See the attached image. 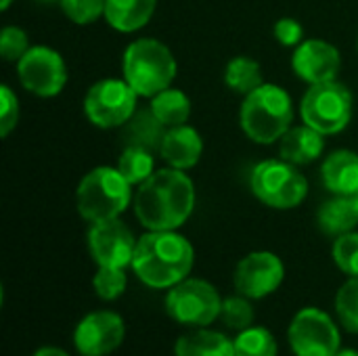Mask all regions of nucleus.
Listing matches in <instances>:
<instances>
[{
	"mask_svg": "<svg viewBox=\"0 0 358 356\" xmlns=\"http://www.w3.org/2000/svg\"><path fill=\"white\" fill-rule=\"evenodd\" d=\"M195 210V187L185 170H155L138 185L134 214L147 231H176Z\"/></svg>",
	"mask_w": 358,
	"mask_h": 356,
	"instance_id": "1",
	"label": "nucleus"
},
{
	"mask_svg": "<svg viewBox=\"0 0 358 356\" xmlns=\"http://www.w3.org/2000/svg\"><path fill=\"white\" fill-rule=\"evenodd\" d=\"M195 250L178 231H147L138 237L130 269L151 290H170L193 269Z\"/></svg>",
	"mask_w": 358,
	"mask_h": 356,
	"instance_id": "2",
	"label": "nucleus"
},
{
	"mask_svg": "<svg viewBox=\"0 0 358 356\" xmlns=\"http://www.w3.org/2000/svg\"><path fill=\"white\" fill-rule=\"evenodd\" d=\"M239 118L248 138L268 145L281 141V136L292 128L294 105L281 86L264 82L260 88L245 94Z\"/></svg>",
	"mask_w": 358,
	"mask_h": 356,
	"instance_id": "3",
	"label": "nucleus"
},
{
	"mask_svg": "<svg viewBox=\"0 0 358 356\" xmlns=\"http://www.w3.org/2000/svg\"><path fill=\"white\" fill-rule=\"evenodd\" d=\"M132 204V185L117 168L99 166L90 170L78 185L76 208L78 214L94 225L101 220L120 218Z\"/></svg>",
	"mask_w": 358,
	"mask_h": 356,
	"instance_id": "4",
	"label": "nucleus"
},
{
	"mask_svg": "<svg viewBox=\"0 0 358 356\" xmlns=\"http://www.w3.org/2000/svg\"><path fill=\"white\" fill-rule=\"evenodd\" d=\"M124 80L138 97H155L172 86L176 59L172 50L155 38H138L128 44L122 59Z\"/></svg>",
	"mask_w": 358,
	"mask_h": 356,
	"instance_id": "5",
	"label": "nucleus"
},
{
	"mask_svg": "<svg viewBox=\"0 0 358 356\" xmlns=\"http://www.w3.org/2000/svg\"><path fill=\"white\" fill-rule=\"evenodd\" d=\"M252 193L268 208L292 210L308 195L306 176L285 159H264L252 170Z\"/></svg>",
	"mask_w": 358,
	"mask_h": 356,
	"instance_id": "6",
	"label": "nucleus"
},
{
	"mask_svg": "<svg viewBox=\"0 0 358 356\" xmlns=\"http://www.w3.org/2000/svg\"><path fill=\"white\" fill-rule=\"evenodd\" d=\"M300 115L321 134H338L352 120V94L338 80L310 84L300 103Z\"/></svg>",
	"mask_w": 358,
	"mask_h": 356,
	"instance_id": "7",
	"label": "nucleus"
},
{
	"mask_svg": "<svg viewBox=\"0 0 358 356\" xmlns=\"http://www.w3.org/2000/svg\"><path fill=\"white\" fill-rule=\"evenodd\" d=\"M166 313L185 327H210L220 319L222 298L206 279H185L168 290Z\"/></svg>",
	"mask_w": 358,
	"mask_h": 356,
	"instance_id": "8",
	"label": "nucleus"
},
{
	"mask_svg": "<svg viewBox=\"0 0 358 356\" xmlns=\"http://www.w3.org/2000/svg\"><path fill=\"white\" fill-rule=\"evenodd\" d=\"M136 90L122 78L94 82L84 97V113L96 128L126 126L136 113Z\"/></svg>",
	"mask_w": 358,
	"mask_h": 356,
	"instance_id": "9",
	"label": "nucleus"
},
{
	"mask_svg": "<svg viewBox=\"0 0 358 356\" xmlns=\"http://www.w3.org/2000/svg\"><path fill=\"white\" fill-rule=\"evenodd\" d=\"M287 342L296 356H336L342 348L338 323L329 313L317 306L300 308L294 315Z\"/></svg>",
	"mask_w": 358,
	"mask_h": 356,
	"instance_id": "10",
	"label": "nucleus"
},
{
	"mask_svg": "<svg viewBox=\"0 0 358 356\" xmlns=\"http://www.w3.org/2000/svg\"><path fill=\"white\" fill-rule=\"evenodd\" d=\"M17 76L21 86L36 97H57L67 82V67L63 57L50 46H31L17 61Z\"/></svg>",
	"mask_w": 358,
	"mask_h": 356,
	"instance_id": "11",
	"label": "nucleus"
},
{
	"mask_svg": "<svg viewBox=\"0 0 358 356\" xmlns=\"http://www.w3.org/2000/svg\"><path fill=\"white\" fill-rule=\"evenodd\" d=\"M285 281V264L283 260L266 250L252 252L243 256L235 269L233 283L237 294L250 300H264L275 294Z\"/></svg>",
	"mask_w": 358,
	"mask_h": 356,
	"instance_id": "12",
	"label": "nucleus"
},
{
	"mask_svg": "<svg viewBox=\"0 0 358 356\" xmlns=\"http://www.w3.org/2000/svg\"><path fill=\"white\" fill-rule=\"evenodd\" d=\"M126 338V323L113 311L88 313L73 329V346L80 356H107L115 353Z\"/></svg>",
	"mask_w": 358,
	"mask_h": 356,
	"instance_id": "13",
	"label": "nucleus"
},
{
	"mask_svg": "<svg viewBox=\"0 0 358 356\" xmlns=\"http://www.w3.org/2000/svg\"><path fill=\"white\" fill-rule=\"evenodd\" d=\"M136 241L132 231L120 220H101L88 229V252L96 266L128 269L134 258Z\"/></svg>",
	"mask_w": 358,
	"mask_h": 356,
	"instance_id": "14",
	"label": "nucleus"
},
{
	"mask_svg": "<svg viewBox=\"0 0 358 356\" xmlns=\"http://www.w3.org/2000/svg\"><path fill=\"white\" fill-rule=\"evenodd\" d=\"M292 67L296 76L308 84L331 82L340 73L342 57H340V50L331 42L308 38L296 46L294 57H292Z\"/></svg>",
	"mask_w": 358,
	"mask_h": 356,
	"instance_id": "15",
	"label": "nucleus"
},
{
	"mask_svg": "<svg viewBox=\"0 0 358 356\" xmlns=\"http://www.w3.org/2000/svg\"><path fill=\"white\" fill-rule=\"evenodd\" d=\"M203 153V141L199 132L187 124L166 130V136L159 147L162 159L176 170H189L199 164Z\"/></svg>",
	"mask_w": 358,
	"mask_h": 356,
	"instance_id": "16",
	"label": "nucleus"
},
{
	"mask_svg": "<svg viewBox=\"0 0 358 356\" xmlns=\"http://www.w3.org/2000/svg\"><path fill=\"white\" fill-rule=\"evenodd\" d=\"M323 136L325 134H321L319 130H315L308 124L289 128L279 141L281 159H285L294 166H306V164L317 162L325 149Z\"/></svg>",
	"mask_w": 358,
	"mask_h": 356,
	"instance_id": "17",
	"label": "nucleus"
},
{
	"mask_svg": "<svg viewBox=\"0 0 358 356\" xmlns=\"http://www.w3.org/2000/svg\"><path fill=\"white\" fill-rule=\"evenodd\" d=\"M323 185L334 195L358 193V153L350 149H338L329 153L321 166Z\"/></svg>",
	"mask_w": 358,
	"mask_h": 356,
	"instance_id": "18",
	"label": "nucleus"
},
{
	"mask_svg": "<svg viewBox=\"0 0 358 356\" xmlns=\"http://www.w3.org/2000/svg\"><path fill=\"white\" fill-rule=\"evenodd\" d=\"M174 356H235V340L222 332L193 327L176 340Z\"/></svg>",
	"mask_w": 358,
	"mask_h": 356,
	"instance_id": "19",
	"label": "nucleus"
},
{
	"mask_svg": "<svg viewBox=\"0 0 358 356\" xmlns=\"http://www.w3.org/2000/svg\"><path fill=\"white\" fill-rule=\"evenodd\" d=\"M317 222L325 235L340 237L355 231L358 225V201L355 195H334L317 214Z\"/></svg>",
	"mask_w": 358,
	"mask_h": 356,
	"instance_id": "20",
	"label": "nucleus"
},
{
	"mask_svg": "<svg viewBox=\"0 0 358 356\" xmlns=\"http://www.w3.org/2000/svg\"><path fill=\"white\" fill-rule=\"evenodd\" d=\"M155 6L157 0H107L103 17L113 29L130 34L151 21Z\"/></svg>",
	"mask_w": 358,
	"mask_h": 356,
	"instance_id": "21",
	"label": "nucleus"
},
{
	"mask_svg": "<svg viewBox=\"0 0 358 356\" xmlns=\"http://www.w3.org/2000/svg\"><path fill=\"white\" fill-rule=\"evenodd\" d=\"M166 130L168 128L153 115L151 109L136 113L126 124V147H145L149 151H159Z\"/></svg>",
	"mask_w": 358,
	"mask_h": 356,
	"instance_id": "22",
	"label": "nucleus"
},
{
	"mask_svg": "<svg viewBox=\"0 0 358 356\" xmlns=\"http://www.w3.org/2000/svg\"><path fill=\"white\" fill-rule=\"evenodd\" d=\"M151 111L166 128L182 126L191 115V101L182 90L170 86L151 97Z\"/></svg>",
	"mask_w": 358,
	"mask_h": 356,
	"instance_id": "23",
	"label": "nucleus"
},
{
	"mask_svg": "<svg viewBox=\"0 0 358 356\" xmlns=\"http://www.w3.org/2000/svg\"><path fill=\"white\" fill-rule=\"evenodd\" d=\"M224 82L233 92L239 94H250L256 88H260L264 84V76H262V67L256 59L250 57H235L227 63L224 69Z\"/></svg>",
	"mask_w": 358,
	"mask_h": 356,
	"instance_id": "24",
	"label": "nucleus"
},
{
	"mask_svg": "<svg viewBox=\"0 0 358 356\" xmlns=\"http://www.w3.org/2000/svg\"><path fill=\"white\" fill-rule=\"evenodd\" d=\"M120 174L132 185V187H138L143 185L147 178L153 176L155 172V157H153V151L145 149V147H126L124 153L120 155L117 159V166Z\"/></svg>",
	"mask_w": 358,
	"mask_h": 356,
	"instance_id": "25",
	"label": "nucleus"
},
{
	"mask_svg": "<svg viewBox=\"0 0 358 356\" xmlns=\"http://www.w3.org/2000/svg\"><path fill=\"white\" fill-rule=\"evenodd\" d=\"M235 356H279V344L273 332L260 325H252L237 332Z\"/></svg>",
	"mask_w": 358,
	"mask_h": 356,
	"instance_id": "26",
	"label": "nucleus"
},
{
	"mask_svg": "<svg viewBox=\"0 0 358 356\" xmlns=\"http://www.w3.org/2000/svg\"><path fill=\"white\" fill-rule=\"evenodd\" d=\"M126 287H128L126 269L99 266L96 273H94V277H92V290L105 302H113V300L122 298L124 292H126Z\"/></svg>",
	"mask_w": 358,
	"mask_h": 356,
	"instance_id": "27",
	"label": "nucleus"
},
{
	"mask_svg": "<svg viewBox=\"0 0 358 356\" xmlns=\"http://www.w3.org/2000/svg\"><path fill=\"white\" fill-rule=\"evenodd\" d=\"M254 300L237 294V296H229L222 300V313H220V321L233 329V332H243L248 327L254 325Z\"/></svg>",
	"mask_w": 358,
	"mask_h": 356,
	"instance_id": "28",
	"label": "nucleus"
},
{
	"mask_svg": "<svg viewBox=\"0 0 358 356\" xmlns=\"http://www.w3.org/2000/svg\"><path fill=\"white\" fill-rule=\"evenodd\" d=\"M336 315L344 329L358 336V277H350L336 294Z\"/></svg>",
	"mask_w": 358,
	"mask_h": 356,
	"instance_id": "29",
	"label": "nucleus"
},
{
	"mask_svg": "<svg viewBox=\"0 0 358 356\" xmlns=\"http://www.w3.org/2000/svg\"><path fill=\"white\" fill-rule=\"evenodd\" d=\"M331 258L336 266L348 275V277H358V233L350 231L346 235L336 237L334 248H331Z\"/></svg>",
	"mask_w": 358,
	"mask_h": 356,
	"instance_id": "30",
	"label": "nucleus"
},
{
	"mask_svg": "<svg viewBox=\"0 0 358 356\" xmlns=\"http://www.w3.org/2000/svg\"><path fill=\"white\" fill-rule=\"evenodd\" d=\"M67 19L78 25H88L105 15L107 0H59Z\"/></svg>",
	"mask_w": 358,
	"mask_h": 356,
	"instance_id": "31",
	"label": "nucleus"
},
{
	"mask_svg": "<svg viewBox=\"0 0 358 356\" xmlns=\"http://www.w3.org/2000/svg\"><path fill=\"white\" fill-rule=\"evenodd\" d=\"M29 38L27 34L17 25H6L0 31V55L6 61H19L29 50Z\"/></svg>",
	"mask_w": 358,
	"mask_h": 356,
	"instance_id": "32",
	"label": "nucleus"
},
{
	"mask_svg": "<svg viewBox=\"0 0 358 356\" xmlns=\"http://www.w3.org/2000/svg\"><path fill=\"white\" fill-rule=\"evenodd\" d=\"M0 136L6 138L19 124V99L6 84L0 86Z\"/></svg>",
	"mask_w": 358,
	"mask_h": 356,
	"instance_id": "33",
	"label": "nucleus"
},
{
	"mask_svg": "<svg viewBox=\"0 0 358 356\" xmlns=\"http://www.w3.org/2000/svg\"><path fill=\"white\" fill-rule=\"evenodd\" d=\"M275 38L281 46H298L304 42V27L294 17H281L275 23Z\"/></svg>",
	"mask_w": 358,
	"mask_h": 356,
	"instance_id": "34",
	"label": "nucleus"
},
{
	"mask_svg": "<svg viewBox=\"0 0 358 356\" xmlns=\"http://www.w3.org/2000/svg\"><path fill=\"white\" fill-rule=\"evenodd\" d=\"M31 356H69V353L59 346H40Z\"/></svg>",
	"mask_w": 358,
	"mask_h": 356,
	"instance_id": "35",
	"label": "nucleus"
},
{
	"mask_svg": "<svg viewBox=\"0 0 358 356\" xmlns=\"http://www.w3.org/2000/svg\"><path fill=\"white\" fill-rule=\"evenodd\" d=\"M336 356H358V350H355V348H340V353Z\"/></svg>",
	"mask_w": 358,
	"mask_h": 356,
	"instance_id": "36",
	"label": "nucleus"
},
{
	"mask_svg": "<svg viewBox=\"0 0 358 356\" xmlns=\"http://www.w3.org/2000/svg\"><path fill=\"white\" fill-rule=\"evenodd\" d=\"M10 2H13V0H2V2H0V8H2V10H6V8L10 6Z\"/></svg>",
	"mask_w": 358,
	"mask_h": 356,
	"instance_id": "37",
	"label": "nucleus"
},
{
	"mask_svg": "<svg viewBox=\"0 0 358 356\" xmlns=\"http://www.w3.org/2000/svg\"><path fill=\"white\" fill-rule=\"evenodd\" d=\"M40 2H55V0H40ZM59 2V0H57Z\"/></svg>",
	"mask_w": 358,
	"mask_h": 356,
	"instance_id": "38",
	"label": "nucleus"
},
{
	"mask_svg": "<svg viewBox=\"0 0 358 356\" xmlns=\"http://www.w3.org/2000/svg\"><path fill=\"white\" fill-rule=\"evenodd\" d=\"M355 197H357V201H358V193H357V195H355Z\"/></svg>",
	"mask_w": 358,
	"mask_h": 356,
	"instance_id": "39",
	"label": "nucleus"
}]
</instances>
